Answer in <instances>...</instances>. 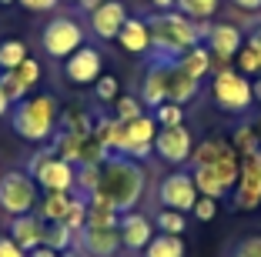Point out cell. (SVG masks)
I'll use <instances>...</instances> for the list:
<instances>
[{
    "label": "cell",
    "mask_w": 261,
    "mask_h": 257,
    "mask_svg": "<svg viewBox=\"0 0 261 257\" xmlns=\"http://www.w3.org/2000/svg\"><path fill=\"white\" fill-rule=\"evenodd\" d=\"M151 23V53L147 61L154 64H177L191 47L204 44L207 37V23H198L191 17L177 14V10H154L147 17Z\"/></svg>",
    "instance_id": "cell-1"
},
{
    "label": "cell",
    "mask_w": 261,
    "mask_h": 257,
    "mask_svg": "<svg viewBox=\"0 0 261 257\" xmlns=\"http://www.w3.org/2000/svg\"><path fill=\"white\" fill-rule=\"evenodd\" d=\"M147 190V170L141 160H130L124 154H108L100 164L97 194H104L117 211H138L141 197Z\"/></svg>",
    "instance_id": "cell-2"
},
{
    "label": "cell",
    "mask_w": 261,
    "mask_h": 257,
    "mask_svg": "<svg viewBox=\"0 0 261 257\" xmlns=\"http://www.w3.org/2000/svg\"><path fill=\"white\" fill-rule=\"evenodd\" d=\"M61 107L54 94H27L20 104L10 107V130L27 144H47L57 134Z\"/></svg>",
    "instance_id": "cell-3"
},
{
    "label": "cell",
    "mask_w": 261,
    "mask_h": 257,
    "mask_svg": "<svg viewBox=\"0 0 261 257\" xmlns=\"http://www.w3.org/2000/svg\"><path fill=\"white\" fill-rule=\"evenodd\" d=\"M211 100L218 110L231 113V117H248L254 107L251 94V77H245L241 70H234L231 64H221L211 74Z\"/></svg>",
    "instance_id": "cell-4"
},
{
    "label": "cell",
    "mask_w": 261,
    "mask_h": 257,
    "mask_svg": "<svg viewBox=\"0 0 261 257\" xmlns=\"http://www.w3.org/2000/svg\"><path fill=\"white\" fill-rule=\"evenodd\" d=\"M27 174L37 181L40 194H50V190H64V194H74V184H77V167L70 160L57 157L50 147H40L27 167H23Z\"/></svg>",
    "instance_id": "cell-5"
},
{
    "label": "cell",
    "mask_w": 261,
    "mask_h": 257,
    "mask_svg": "<svg viewBox=\"0 0 261 257\" xmlns=\"http://www.w3.org/2000/svg\"><path fill=\"white\" fill-rule=\"evenodd\" d=\"M40 204V187L27 170H7L0 174V211L10 217L34 214Z\"/></svg>",
    "instance_id": "cell-6"
},
{
    "label": "cell",
    "mask_w": 261,
    "mask_h": 257,
    "mask_svg": "<svg viewBox=\"0 0 261 257\" xmlns=\"http://www.w3.org/2000/svg\"><path fill=\"white\" fill-rule=\"evenodd\" d=\"M40 47L50 61H67L77 47H84V27L74 17H50L40 27Z\"/></svg>",
    "instance_id": "cell-7"
},
{
    "label": "cell",
    "mask_w": 261,
    "mask_h": 257,
    "mask_svg": "<svg viewBox=\"0 0 261 257\" xmlns=\"http://www.w3.org/2000/svg\"><path fill=\"white\" fill-rule=\"evenodd\" d=\"M154 137H158V121H154L151 113H144L138 121H127V124L121 121L114 154H124V157L144 164L147 157H154Z\"/></svg>",
    "instance_id": "cell-8"
},
{
    "label": "cell",
    "mask_w": 261,
    "mask_h": 257,
    "mask_svg": "<svg viewBox=\"0 0 261 257\" xmlns=\"http://www.w3.org/2000/svg\"><path fill=\"white\" fill-rule=\"evenodd\" d=\"M198 187H194V177L191 170H171L168 177H161L158 184V204L171 207V211H181V214H191L194 204H198Z\"/></svg>",
    "instance_id": "cell-9"
},
{
    "label": "cell",
    "mask_w": 261,
    "mask_h": 257,
    "mask_svg": "<svg viewBox=\"0 0 261 257\" xmlns=\"http://www.w3.org/2000/svg\"><path fill=\"white\" fill-rule=\"evenodd\" d=\"M154 154H158V160H164V164H171V167H185L194 154L191 127H185V124H177V127H158Z\"/></svg>",
    "instance_id": "cell-10"
},
{
    "label": "cell",
    "mask_w": 261,
    "mask_h": 257,
    "mask_svg": "<svg viewBox=\"0 0 261 257\" xmlns=\"http://www.w3.org/2000/svg\"><path fill=\"white\" fill-rule=\"evenodd\" d=\"M231 211H258L261 207V167H258V157L248 154L241 157V170H238V184L231 190Z\"/></svg>",
    "instance_id": "cell-11"
},
{
    "label": "cell",
    "mask_w": 261,
    "mask_h": 257,
    "mask_svg": "<svg viewBox=\"0 0 261 257\" xmlns=\"http://www.w3.org/2000/svg\"><path fill=\"white\" fill-rule=\"evenodd\" d=\"M100 74H104V53L91 44L77 47L67 61H64V80L74 83V87H94V80Z\"/></svg>",
    "instance_id": "cell-12"
},
{
    "label": "cell",
    "mask_w": 261,
    "mask_h": 257,
    "mask_svg": "<svg viewBox=\"0 0 261 257\" xmlns=\"http://www.w3.org/2000/svg\"><path fill=\"white\" fill-rule=\"evenodd\" d=\"M204 47L211 50V57L218 61V67L221 64H231L234 57H238V50L245 47V34L234 27V23H207V37H204Z\"/></svg>",
    "instance_id": "cell-13"
},
{
    "label": "cell",
    "mask_w": 261,
    "mask_h": 257,
    "mask_svg": "<svg viewBox=\"0 0 261 257\" xmlns=\"http://www.w3.org/2000/svg\"><path fill=\"white\" fill-rule=\"evenodd\" d=\"M127 17H130V10L124 0H108V4H100V7H94L87 14V27H91V34L97 40H117Z\"/></svg>",
    "instance_id": "cell-14"
},
{
    "label": "cell",
    "mask_w": 261,
    "mask_h": 257,
    "mask_svg": "<svg viewBox=\"0 0 261 257\" xmlns=\"http://www.w3.org/2000/svg\"><path fill=\"white\" fill-rule=\"evenodd\" d=\"M81 257H117L124 250L121 231L117 227H84L77 237Z\"/></svg>",
    "instance_id": "cell-15"
},
{
    "label": "cell",
    "mask_w": 261,
    "mask_h": 257,
    "mask_svg": "<svg viewBox=\"0 0 261 257\" xmlns=\"http://www.w3.org/2000/svg\"><path fill=\"white\" fill-rule=\"evenodd\" d=\"M117 231H121V244L130 254H144V247L151 244V237L158 234L154 231V220L141 211H124L121 220H117Z\"/></svg>",
    "instance_id": "cell-16"
},
{
    "label": "cell",
    "mask_w": 261,
    "mask_h": 257,
    "mask_svg": "<svg viewBox=\"0 0 261 257\" xmlns=\"http://www.w3.org/2000/svg\"><path fill=\"white\" fill-rule=\"evenodd\" d=\"M144 110H158L161 104H168V64H144V77H141V91H138Z\"/></svg>",
    "instance_id": "cell-17"
},
{
    "label": "cell",
    "mask_w": 261,
    "mask_h": 257,
    "mask_svg": "<svg viewBox=\"0 0 261 257\" xmlns=\"http://www.w3.org/2000/svg\"><path fill=\"white\" fill-rule=\"evenodd\" d=\"M117 44L130 57H147L151 53V23H147V17H127L121 34H117Z\"/></svg>",
    "instance_id": "cell-18"
},
{
    "label": "cell",
    "mask_w": 261,
    "mask_h": 257,
    "mask_svg": "<svg viewBox=\"0 0 261 257\" xmlns=\"http://www.w3.org/2000/svg\"><path fill=\"white\" fill-rule=\"evenodd\" d=\"M7 231H10V237L23 247V254H31V250H37L40 244H44V220L37 217V211L34 214H20V217H10Z\"/></svg>",
    "instance_id": "cell-19"
},
{
    "label": "cell",
    "mask_w": 261,
    "mask_h": 257,
    "mask_svg": "<svg viewBox=\"0 0 261 257\" xmlns=\"http://www.w3.org/2000/svg\"><path fill=\"white\" fill-rule=\"evenodd\" d=\"M201 94V80L188 77L177 64H168V100L177 107H188Z\"/></svg>",
    "instance_id": "cell-20"
},
{
    "label": "cell",
    "mask_w": 261,
    "mask_h": 257,
    "mask_svg": "<svg viewBox=\"0 0 261 257\" xmlns=\"http://www.w3.org/2000/svg\"><path fill=\"white\" fill-rule=\"evenodd\" d=\"M117 220H121V211L104 194L87 197V227H117Z\"/></svg>",
    "instance_id": "cell-21"
},
{
    "label": "cell",
    "mask_w": 261,
    "mask_h": 257,
    "mask_svg": "<svg viewBox=\"0 0 261 257\" xmlns=\"http://www.w3.org/2000/svg\"><path fill=\"white\" fill-rule=\"evenodd\" d=\"M177 67L185 70L188 77H194V80H204V77H211L215 70H211V50H207L204 44H198V47H191V50L177 61Z\"/></svg>",
    "instance_id": "cell-22"
},
{
    "label": "cell",
    "mask_w": 261,
    "mask_h": 257,
    "mask_svg": "<svg viewBox=\"0 0 261 257\" xmlns=\"http://www.w3.org/2000/svg\"><path fill=\"white\" fill-rule=\"evenodd\" d=\"M70 201H74V194H64V190H50V194H40L37 217L44 220V224H54V220H64V214H67Z\"/></svg>",
    "instance_id": "cell-23"
},
{
    "label": "cell",
    "mask_w": 261,
    "mask_h": 257,
    "mask_svg": "<svg viewBox=\"0 0 261 257\" xmlns=\"http://www.w3.org/2000/svg\"><path fill=\"white\" fill-rule=\"evenodd\" d=\"M144 257H188V244L177 234H158L151 237V244L144 247Z\"/></svg>",
    "instance_id": "cell-24"
},
{
    "label": "cell",
    "mask_w": 261,
    "mask_h": 257,
    "mask_svg": "<svg viewBox=\"0 0 261 257\" xmlns=\"http://www.w3.org/2000/svg\"><path fill=\"white\" fill-rule=\"evenodd\" d=\"M44 247L57 250V254H64V250H74V247H77V234H74V231H67V224H61V220H54V224H44Z\"/></svg>",
    "instance_id": "cell-25"
},
{
    "label": "cell",
    "mask_w": 261,
    "mask_h": 257,
    "mask_svg": "<svg viewBox=\"0 0 261 257\" xmlns=\"http://www.w3.org/2000/svg\"><path fill=\"white\" fill-rule=\"evenodd\" d=\"M27 57H31V50H27V44L20 37L0 40V70H17Z\"/></svg>",
    "instance_id": "cell-26"
},
{
    "label": "cell",
    "mask_w": 261,
    "mask_h": 257,
    "mask_svg": "<svg viewBox=\"0 0 261 257\" xmlns=\"http://www.w3.org/2000/svg\"><path fill=\"white\" fill-rule=\"evenodd\" d=\"M218 7H221V0H177L174 4L177 14L191 17V20H198V23H207L218 14Z\"/></svg>",
    "instance_id": "cell-27"
},
{
    "label": "cell",
    "mask_w": 261,
    "mask_h": 257,
    "mask_svg": "<svg viewBox=\"0 0 261 257\" xmlns=\"http://www.w3.org/2000/svg\"><path fill=\"white\" fill-rule=\"evenodd\" d=\"M154 231H161V234H177V237H185L188 231V214L181 211H171V207H161V211L154 214Z\"/></svg>",
    "instance_id": "cell-28"
},
{
    "label": "cell",
    "mask_w": 261,
    "mask_h": 257,
    "mask_svg": "<svg viewBox=\"0 0 261 257\" xmlns=\"http://www.w3.org/2000/svg\"><path fill=\"white\" fill-rule=\"evenodd\" d=\"M104 164V160H100ZM100 164H77V184H74V194H97V184H100Z\"/></svg>",
    "instance_id": "cell-29"
},
{
    "label": "cell",
    "mask_w": 261,
    "mask_h": 257,
    "mask_svg": "<svg viewBox=\"0 0 261 257\" xmlns=\"http://www.w3.org/2000/svg\"><path fill=\"white\" fill-rule=\"evenodd\" d=\"M61 224H67V231H74V234L81 237V231L87 227V197L84 194H74V201H70V207H67Z\"/></svg>",
    "instance_id": "cell-30"
},
{
    "label": "cell",
    "mask_w": 261,
    "mask_h": 257,
    "mask_svg": "<svg viewBox=\"0 0 261 257\" xmlns=\"http://www.w3.org/2000/svg\"><path fill=\"white\" fill-rule=\"evenodd\" d=\"M231 144H234V151H238L241 157H248V154L258 151L261 137H258V130H254V124H241V127L234 130V137H231Z\"/></svg>",
    "instance_id": "cell-31"
},
{
    "label": "cell",
    "mask_w": 261,
    "mask_h": 257,
    "mask_svg": "<svg viewBox=\"0 0 261 257\" xmlns=\"http://www.w3.org/2000/svg\"><path fill=\"white\" fill-rule=\"evenodd\" d=\"M117 97H121L117 77L114 74H100L97 80H94V100H97V104H114Z\"/></svg>",
    "instance_id": "cell-32"
},
{
    "label": "cell",
    "mask_w": 261,
    "mask_h": 257,
    "mask_svg": "<svg viewBox=\"0 0 261 257\" xmlns=\"http://www.w3.org/2000/svg\"><path fill=\"white\" fill-rule=\"evenodd\" d=\"M144 104H141V97H130V94H127V97H117L114 100V117H117V121H124V124H127V121H138V117H144Z\"/></svg>",
    "instance_id": "cell-33"
},
{
    "label": "cell",
    "mask_w": 261,
    "mask_h": 257,
    "mask_svg": "<svg viewBox=\"0 0 261 257\" xmlns=\"http://www.w3.org/2000/svg\"><path fill=\"white\" fill-rule=\"evenodd\" d=\"M151 117L158 121V127H177V124H185V107L177 104H161L158 110H151Z\"/></svg>",
    "instance_id": "cell-34"
},
{
    "label": "cell",
    "mask_w": 261,
    "mask_h": 257,
    "mask_svg": "<svg viewBox=\"0 0 261 257\" xmlns=\"http://www.w3.org/2000/svg\"><path fill=\"white\" fill-rule=\"evenodd\" d=\"M0 91L7 94V100H10V104H20V100L27 97V94H31V91H27V87H23L20 80H17V74H14V70H0Z\"/></svg>",
    "instance_id": "cell-35"
},
{
    "label": "cell",
    "mask_w": 261,
    "mask_h": 257,
    "mask_svg": "<svg viewBox=\"0 0 261 257\" xmlns=\"http://www.w3.org/2000/svg\"><path fill=\"white\" fill-rule=\"evenodd\" d=\"M234 70H241L245 77H258V74H261V57L245 44V47L238 50V57H234Z\"/></svg>",
    "instance_id": "cell-36"
},
{
    "label": "cell",
    "mask_w": 261,
    "mask_h": 257,
    "mask_svg": "<svg viewBox=\"0 0 261 257\" xmlns=\"http://www.w3.org/2000/svg\"><path fill=\"white\" fill-rule=\"evenodd\" d=\"M17 74V80L23 83V87H27V91L34 94V87H37V80H40V61H34V57H27V61L20 64V67L14 70Z\"/></svg>",
    "instance_id": "cell-37"
},
{
    "label": "cell",
    "mask_w": 261,
    "mask_h": 257,
    "mask_svg": "<svg viewBox=\"0 0 261 257\" xmlns=\"http://www.w3.org/2000/svg\"><path fill=\"white\" fill-rule=\"evenodd\" d=\"M231 257H261V234L241 237V241L231 247Z\"/></svg>",
    "instance_id": "cell-38"
},
{
    "label": "cell",
    "mask_w": 261,
    "mask_h": 257,
    "mask_svg": "<svg viewBox=\"0 0 261 257\" xmlns=\"http://www.w3.org/2000/svg\"><path fill=\"white\" fill-rule=\"evenodd\" d=\"M218 204L221 201H211V197H198V204H194V217L201 220V224H207V220H215L218 217Z\"/></svg>",
    "instance_id": "cell-39"
},
{
    "label": "cell",
    "mask_w": 261,
    "mask_h": 257,
    "mask_svg": "<svg viewBox=\"0 0 261 257\" xmlns=\"http://www.w3.org/2000/svg\"><path fill=\"white\" fill-rule=\"evenodd\" d=\"M23 10H31V14H50V10L61 4V0H17Z\"/></svg>",
    "instance_id": "cell-40"
},
{
    "label": "cell",
    "mask_w": 261,
    "mask_h": 257,
    "mask_svg": "<svg viewBox=\"0 0 261 257\" xmlns=\"http://www.w3.org/2000/svg\"><path fill=\"white\" fill-rule=\"evenodd\" d=\"M0 257H27V254H23V247L10 234H4L0 237Z\"/></svg>",
    "instance_id": "cell-41"
},
{
    "label": "cell",
    "mask_w": 261,
    "mask_h": 257,
    "mask_svg": "<svg viewBox=\"0 0 261 257\" xmlns=\"http://www.w3.org/2000/svg\"><path fill=\"white\" fill-rule=\"evenodd\" d=\"M245 44H248V47H251V50L261 57V23H254V27H251V34L245 37Z\"/></svg>",
    "instance_id": "cell-42"
},
{
    "label": "cell",
    "mask_w": 261,
    "mask_h": 257,
    "mask_svg": "<svg viewBox=\"0 0 261 257\" xmlns=\"http://www.w3.org/2000/svg\"><path fill=\"white\" fill-rule=\"evenodd\" d=\"M238 10H248V14H258L261 10V0H231Z\"/></svg>",
    "instance_id": "cell-43"
},
{
    "label": "cell",
    "mask_w": 261,
    "mask_h": 257,
    "mask_svg": "<svg viewBox=\"0 0 261 257\" xmlns=\"http://www.w3.org/2000/svg\"><path fill=\"white\" fill-rule=\"evenodd\" d=\"M27 257H61V254H57V250H50V247H44V244H40V247H37V250H31V254H27Z\"/></svg>",
    "instance_id": "cell-44"
},
{
    "label": "cell",
    "mask_w": 261,
    "mask_h": 257,
    "mask_svg": "<svg viewBox=\"0 0 261 257\" xmlns=\"http://www.w3.org/2000/svg\"><path fill=\"white\" fill-rule=\"evenodd\" d=\"M100 4H108V0H81L77 7L84 10V14H91V10H94V7H100Z\"/></svg>",
    "instance_id": "cell-45"
},
{
    "label": "cell",
    "mask_w": 261,
    "mask_h": 257,
    "mask_svg": "<svg viewBox=\"0 0 261 257\" xmlns=\"http://www.w3.org/2000/svg\"><path fill=\"white\" fill-rule=\"evenodd\" d=\"M10 107H14V104L7 100V94L0 91V117H10Z\"/></svg>",
    "instance_id": "cell-46"
},
{
    "label": "cell",
    "mask_w": 261,
    "mask_h": 257,
    "mask_svg": "<svg viewBox=\"0 0 261 257\" xmlns=\"http://www.w3.org/2000/svg\"><path fill=\"white\" fill-rule=\"evenodd\" d=\"M174 4H177V0H151L154 10H174Z\"/></svg>",
    "instance_id": "cell-47"
},
{
    "label": "cell",
    "mask_w": 261,
    "mask_h": 257,
    "mask_svg": "<svg viewBox=\"0 0 261 257\" xmlns=\"http://www.w3.org/2000/svg\"><path fill=\"white\" fill-rule=\"evenodd\" d=\"M251 94H254V104H261V74L251 77Z\"/></svg>",
    "instance_id": "cell-48"
},
{
    "label": "cell",
    "mask_w": 261,
    "mask_h": 257,
    "mask_svg": "<svg viewBox=\"0 0 261 257\" xmlns=\"http://www.w3.org/2000/svg\"><path fill=\"white\" fill-rule=\"evenodd\" d=\"M61 257H81V250H77V247H74V250H64Z\"/></svg>",
    "instance_id": "cell-49"
},
{
    "label": "cell",
    "mask_w": 261,
    "mask_h": 257,
    "mask_svg": "<svg viewBox=\"0 0 261 257\" xmlns=\"http://www.w3.org/2000/svg\"><path fill=\"white\" fill-rule=\"evenodd\" d=\"M17 0H0V7H14Z\"/></svg>",
    "instance_id": "cell-50"
},
{
    "label": "cell",
    "mask_w": 261,
    "mask_h": 257,
    "mask_svg": "<svg viewBox=\"0 0 261 257\" xmlns=\"http://www.w3.org/2000/svg\"><path fill=\"white\" fill-rule=\"evenodd\" d=\"M254 157H258V167H261V147H258V151H254Z\"/></svg>",
    "instance_id": "cell-51"
},
{
    "label": "cell",
    "mask_w": 261,
    "mask_h": 257,
    "mask_svg": "<svg viewBox=\"0 0 261 257\" xmlns=\"http://www.w3.org/2000/svg\"><path fill=\"white\" fill-rule=\"evenodd\" d=\"M61 4H81V0H61Z\"/></svg>",
    "instance_id": "cell-52"
}]
</instances>
